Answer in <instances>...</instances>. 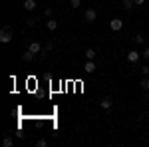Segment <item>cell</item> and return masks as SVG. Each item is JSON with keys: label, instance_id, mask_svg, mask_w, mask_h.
<instances>
[{"label": "cell", "instance_id": "6da1fadb", "mask_svg": "<svg viewBox=\"0 0 149 147\" xmlns=\"http://www.w3.org/2000/svg\"><path fill=\"white\" fill-rule=\"evenodd\" d=\"M0 42H2V44H10L12 42V30L8 26L2 28V32H0Z\"/></svg>", "mask_w": 149, "mask_h": 147}, {"label": "cell", "instance_id": "7a4b0ae2", "mask_svg": "<svg viewBox=\"0 0 149 147\" xmlns=\"http://www.w3.org/2000/svg\"><path fill=\"white\" fill-rule=\"evenodd\" d=\"M109 28H111L113 32L123 30V20H121V18H111V20H109Z\"/></svg>", "mask_w": 149, "mask_h": 147}, {"label": "cell", "instance_id": "3957f363", "mask_svg": "<svg viewBox=\"0 0 149 147\" xmlns=\"http://www.w3.org/2000/svg\"><path fill=\"white\" fill-rule=\"evenodd\" d=\"M84 20L86 22H95L97 20V12L93 10V8H88V10L84 12Z\"/></svg>", "mask_w": 149, "mask_h": 147}, {"label": "cell", "instance_id": "277c9868", "mask_svg": "<svg viewBox=\"0 0 149 147\" xmlns=\"http://www.w3.org/2000/svg\"><path fill=\"white\" fill-rule=\"evenodd\" d=\"M139 58H141V54H139L137 50H129V52H127V62H131V64L139 62Z\"/></svg>", "mask_w": 149, "mask_h": 147}, {"label": "cell", "instance_id": "5b68a950", "mask_svg": "<svg viewBox=\"0 0 149 147\" xmlns=\"http://www.w3.org/2000/svg\"><path fill=\"white\" fill-rule=\"evenodd\" d=\"M100 105H102V109H107V111H109V109L113 107V100H111V98H103L102 102H100Z\"/></svg>", "mask_w": 149, "mask_h": 147}, {"label": "cell", "instance_id": "8992f818", "mask_svg": "<svg viewBox=\"0 0 149 147\" xmlns=\"http://www.w3.org/2000/svg\"><path fill=\"white\" fill-rule=\"evenodd\" d=\"M28 50H30L32 54H40V52H42V44H40V42H30V44H28Z\"/></svg>", "mask_w": 149, "mask_h": 147}, {"label": "cell", "instance_id": "52a82bcc", "mask_svg": "<svg viewBox=\"0 0 149 147\" xmlns=\"http://www.w3.org/2000/svg\"><path fill=\"white\" fill-rule=\"evenodd\" d=\"M84 72H86V74H93V72H95V64H93V60H88V62L84 64Z\"/></svg>", "mask_w": 149, "mask_h": 147}, {"label": "cell", "instance_id": "ba28073f", "mask_svg": "<svg viewBox=\"0 0 149 147\" xmlns=\"http://www.w3.org/2000/svg\"><path fill=\"white\" fill-rule=\"evenodd\" d=\"M22 6H24V10H26V12H32L36 8V0H24Z\"/></svg>", "mask_w": 149, "mask_h": 147}, {"label": "cell", "instance_id": "9c48e42d", "mask_svg": "<svg viewBox=\"0 0 149 147\" xmlns=\"http://www.w3.org/2000/svg\"><path fill=\"white\" fill-rule=\"evenodd\" d=\"M46 28H48V30H56V28H58V20H54V18H48Z\"/></svg>", "mask_w": 149, "mask_h": 147}, {"label": "cell", "instance_id": "30bf717a", "mask_svg": "<svg viewBox=\"0 0 149 147\" xmlns=\"http://www.w3.org/2000/svg\"><path fill=\"white\" fill-rule=\"evenodd\" d=\"M139 88H141V90H145V91H149V78H147V76L139 82Z\"/></svg>", "mask_w": 149, "mask_h": 147}, {"label": "cell", "instance_id": "8fae6325", "mask_svg": "<svg viewBox=\"0 0 149 147\" xmlns=\"http://www.w3.org/2000/svg\"><path fill=\"white\" fill-rule=\"evenodd\" d=\"M22 60L24 62H32V60H34V54H32L30 50H26V52L22 54Z\"/></svg>", "mask_w": 149, "mask_h": 147}, {"label": "cell", "instance_id": "7c38bea8", "mask_svg": "<svg viewBox=\"0 0 149 147\" xmlns=\"http://www.w3.org/2000/svg\"><path fill=\"white\" fill-rule=\"evenodd\" d=\"M84 56L88 58V60H93V58H95V50H93V48H88V50L84 52Z\"/></svg>", "mask_w": 149, "mask_h": 147}, {"label": "cell", "instance_id": "4fadbf2b", "mask_svg": "<svg viewBox=\"0 0 149 147\" xmlns=\"http://www.w3.org/2000/svg\"><path fill=\"white\" fill-rule=\"evenodd\" d=\"M2 143H4V147H12L14 145V139H12L10 135H4V141H2Z\"/></svg>", "mask_w": 149, "mask_h": 147}, {"label": "cell", "instance_id": "5bb4252c", "mask_svg": "<svg viewBox=\"0 0 149 147\" xmlns=\"http://www.w3.org/2000/svg\"><path fill=\"white\" fill-rule=\"evenodd\" d=\"M133 6H135V2H133V0H123V8H125V10H131Z\"/></svg>", "mask_w": 149, "mask_h": 147}, {"label": "cell", "instance_id": "9a60e30c", "mask_svg": "<svg viewBox=\"0 0 149 147\" xmlns=\"http://www.w3.org/2000/svg\"><path fill=\"white\" fill-rule=\"evenodd\" d=\"M133 42H135V44H143V42H145V38H143L141 34H135V38H133Z\"/></svg>", "mask_w": 149, "mask_h": 147}, {"label": "cell", "instance_id": "2e32d148", "mask_svg": "<svg viewBox=\"0 0 149 147\" xmlns=\"http://www.w3.org/2000/svg\"><path fill=\"white\" fill-rule=\"evenodd\" d=\"M36 22H38V20H36L34 16H32V18H28V20H26V26H28V28H32V26H34Z\"/></svg>", "mask_w": 149, "mask_h": 147}, {"label": "cell", "instance_id": "e0dca14e", "mask_svg": "<svg viewBox=\"0 0 149 147\" xmlns=\"http://www.w3.org/2000/svg\"><path fill=\"white\" fill-rule=\"evenodd\" d=\"M80 4H81V0H70V6L72 8H80Z\"/></svg>", "mask_w": 149, "mask_h": 147}, {"label": "cell", "instance_id": "ac0fdd59", "mask_svg": "<svg viewBox=\"0 0 149 147\" xmlns=\"http://www.w3.org/2000/svg\"><path fill=\"white\" fill-rule=\"evenodd\" d=\"M54 48H56V44H54V42H46V46H44V50H46V52L54 50Z\"/></svg>", "mask_w": 149, "mask_h": 147}, {"label": "cell", "instance_id": "d6986e66", "mask_svg": "<svg viewBox=\"0 0 149 147\" xmlns=\"http://www.w3.org/2000/svg\"><path fill=\"white\" fill-rule=\"evenodd\" d=\"M36 145H38V147H46L48 141H46V139H38V141H36Z\"/></svg>", "mask_w": 149, "mask_h": 147}, {"label": "cell", "instance_id": "ffe728a7", "mask_svg": "<svg viewBox=\"0 0 149 147\" xmlns=\"http://www.w3.org/2000/svg\"><path fill=\"white\" fill-rule=\"evenodd\" d=\"M141 74H143V76H149V66H147V64L141 66Z\"/></svg>", "mask_w": 149, "mask_h": 147}, {"label": "cell", "instance_id": "44dd1931", "mask_svg": "<svg viewBox=\"0 0 149 147\" xmlns=\"http://www.w3.org/2000/svg\"><path fill=\"white\" fill-rule=\"evenodd\" d=\"M141 58H145V60H149V46L145 48V50H143V52H141Z\"/></svg>", "mask_w": 149, "mask_h": 147}, {"label": "cell", "instance_id": "7402d4cb", "mask_svg": "<svg viewBox=\"0 0 149 147\" xmlns=\"http://www.w3.org/2000/svg\"><path fill=\"white\" fill-rule=\"evenodd\" d=\"M44 16H46V18H52V8H46V10H44Z\"/></svg>", "mask_w": 149, "mask_h": 147}, {"label": "cell", "instance_id": "603a6c76", "mask_svg": "<svg viewBox=\"0 0 149 147\" xmlns=\"http://www.w3.org/2000/svg\"><path fill=\"white\" fill-rule=\"evenodd\" d=\"M133 2H135V6H143L145 4V0H133Z\"/></svg>", "mask_w": 149, "mask_h": 147}, {"label": "cell", "instance_id": "cb8c5ba5", "mask_svg": "<svg viewBox=\"0 0 149 147\" xmlns=\"http://www.w3.org/2000/svg\"><path fill=\"white\" fill-rule=\"evenodd\" d=\"M147 117H149V111H147Z\"/></svg>", "mask_w": 149, "mask_h": 147}]
</instances>
